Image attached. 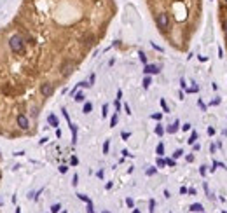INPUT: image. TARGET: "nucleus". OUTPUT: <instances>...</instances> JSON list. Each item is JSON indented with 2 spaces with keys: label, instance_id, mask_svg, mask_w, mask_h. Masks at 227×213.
I'll use <instances>...</instances> for the list:
<instances>
[{
  "label": "nucleus",
  "instance_id": "nucleus-1",
  "mask_svg": "<svg viewBox=\"0 0 227 213\" xmlns=\"http://www.w3.org/2000/svg\"><path fill=\"white\" fill-rule=\"evenodd\" d=\"M9 47H11L12 53L19 54V53L25 51V42H23V38L19 37V35H12V37L9 38Z\"/></svg>",
  "mask_w": 227,
  "mask_h": 213
},
{
  "label": "nucleus",
  "instance_id": "nucleus-2",
  "mask_svg": "<svg viewBox=\"0 0 227 213\" xmlns=\"http://www.w3.org/2000/svg\"><path fill=\"white\" fill-rule=\"evenodd\" d=\"M157 26L161 28V30H168L169 28V16H168L166 12H161L157 16Z\"/></svg>",
  "mask_w": 227,
  "mask_h": 213
},
{
  "label": "nucleus",
  "instance_id": "nucleus-3",
  "mask_svg": "<svg viewBox=\"0 0 227 213\" xmlns=\"http://www.w3.org/2000/svg\"><path fill=\"white\" fill-rule=\"evenodd\" d=\"M53 93H54L53 84L46 82V84H42V86H40V94H42L44 98H49V96H53Z\"/></svg>",
  "mask_w": 227,
  "mask_h": 213
},
{
  "label": "nucleus",
  "instance_id": "nucleus-4",
  "mask_svg": "<svg viewBox=\"0 0 227 213\" xmlns=\"http://www.w3.org/2000/svg\"><path fill=\"white\" fill-rule=\"evenodd\" d=\"M74 70H75V65H74L72 61H66L65 65L61 66V73H63V75H70Z\"/></svg>",
  "mask_w": 227,
  "mask_h": 213
},
{
  "label": "nucleus",
  "instance_id": "nucleus-5",
  "mask_svg": "<svg viewBox=\"0 0 227 213\" xmlns=\"http://www.w3.org/2000/svg\"><path fill=\"white\" fill-rule=\"evenodd\" d=\"M18 126L21 128V129H28L30 128V124H28V117L26 115H18Z\"/></svg>",
  "mask_w": 227,
  "mask_h": 213
},
{
  "label": "nucleus",
  "instance_id": "nucleus-6",
  "mask_svg": "<svg viewBox=\"0 0 227 213\" xmlns=\"http://www.w3.org/2000/svg\"><path fill=\"white\" fill-rule=\"evenodd\" d=\"M145 75H149V73H159V66L157 65H145Z\"/></svg>",
  "mask_w": 227,
  "mask_h": 213
},
{
  "label": "nucleus",
  "instance_id": "nucleus-7",
  "mask_svg": "<svg viewBox=\"0 0 227 213\" xmlns=\"http://www.w3.org/2000/svg\"><path fill=\"white\" fill-rule=\"evenodd\" d=\"M190 211L201 213V211H203V204H199V203H194V204H192V206H190Z\"/></svg>",
  "mask_w": 227,
  "mask_h": 213
},
{
  "label": "nucleus",
  "instance_id": "nucleus-8",
  "mask_svg": "<svg viewBox=\"0 0 227 213\" xmlns=\"http://www.w3.org/2000/svg\"><path fill=\"white\" fill-rule=\"evenodd\" d=\"M178 126H180V122H178V120H175L171 126H168V133H175L177 129H178Z\"/></svg>",
  "mask_w": 227,
  "mask_h": 213
},
{
  "label": "nucleus",
  "instance_id": "nucleus-9",
  "mask_svg": "<svg viewBox=\"0 0 227 213\" xmlns=\"http://www.w3.org/2000/svg\"><path fill=\"white\" fill-rule=\"evenodd\" d=\"M47 120H49V124H51V126H54V128L58 126V119H56V115H53V114H51V115L47 117Z\"/></svg>",
  "mask_w": 227,
  "mask_h": 213
},
{
  "label": "nucleus",
  "instance_id": "nucleus-10",
  "mask_svg": "<svg viewBox=\"0 0 227 213\" xmlns=\"http://www.w3.org/2000/svg\"><path fill=\"white\" fill-rule=\"evenodd\" d=\"M84 98H86L84 93H75L74 94V100H75V101H84Z\"/></svg>",
  "mask_w": 227,
  "mask_h": 213
},
{
  "label": "nucleus",
  "instance_id": "nucleus-11",
  "mask_svg": "<svg viewBox=\"0 0 227 213\" xmlns=\"http://www.w3.org/2000/svg\"><path fill=\"white\" fill-rule=\"evenodd\" d=\"M196 140H197V133L192 131V135H190V138L187 140V143H190V145H192V143H196Z\"/></svg>",
  "mask_w": 227,
  "mask_h": 213
},
{
  "label": "nucleus",
  "instance_id": "nucleus-12",
  "mask_svg": "<svg viewBox=\"0 0 227 213\" xmlns=\"http://www.w3.org/2000/svg\"><path fill=\"white\" fill-rule=\"evenodd\" d=\"M150 84H152V81H150V77H149V75H147L145 77V79H143V88H150Z\"/></svg>",
  "mask_w": 227,
  "mask_h": 213
},
{
  "label": "nucleus",
  "instance_id": "nucleus-13",
  "mask_svg": "<svg viewBox=\"0 0 227 213\" xmlns=\"http://www.w3.org/2000/svg\"><path fill=\"white\" fill-rule=\"evenodd\" d=\"M156 152H157V156H162V154H164V145H162V143H159V145H157Z\"/></svg>",
  "mask_w": 227,
  "mask_h": 213
},
{
  "label": "nucleus",
  "instance_id": "nucleus-14",
  "mask_svg": "<svg viewBox=\"0 0 227 213\" xmlns=\"http://www.w3.org/2000/svg\"><path fill=\"white\" fill-rule=\"evenodd\" d=\"M77 197H79L81 201H84V203H89V201H91V199H89V197H87L86 194H77Z\"/></svg>",
  "mask_w": 227,
  "mask_h": 213
},
{
  "label": "nucleus",
  "instance_id": "nucleus-15",
  "mask_svg": "<svg viewBox=\"0 0 227 213\" xmlns=\"http://www.w3.org/2000/svg\"><path fill=\"white\" fill-rule=\"evenodd\" d=\"M93 110V105L91 103H84V114H89Z\"/></svg>",
  "mask_w": 227,
  "mask_h": 213
},
{
  "label": "nucleus",
  "instance_id": "nucleus-16",
  "mask_svg": "<svg viewBox=\"0 0 227 213\" xmlns=\"http://www.w3.org/2000/svg\"><path fill=\"white\" fill-rule=\"evenodd\" d=\"M108 148H110V142L105 140V143H103V154H108Z\"/></svg>",
  "mask_w": 227,
  "mask_h": 213
},
{
  "label": "nucleus",
  "instance_id": "nucleus-17",
  "mask_svg": "<svg viewBox=\"0 0 227 213\" xmlns=\"http://www.w3.org/2000/svg\"><path fill=\"white\" fill-rule=\"evenodd\" d=\"M61 210V204H53V208H51V213H58Z\"/></svg>",
  "mask_w": 227,
  "mask_h": 213
},
{
  "label": "nucleus",
  "instance_id": "nucleus-18",
  "mask_svg": "<svg viewBox=\"0 0 227 213\" xmlns=\"http://www.w3.org/2000/svg\"><path fill=\"white\" fill-rule=\"evenodd\" d=\"M115 124H117V114L112 115V119H110V128H114Z\"/></svg>",
  "mask_w": 227,
  "mask_h": 213
},
{
  "label": "nucleus",
  "instance_id": "nucleus-19",
  "mask_svg": "<svg viewBox=\"0 0 227 213\" xmlns=\"http://www.w3.org/2000/svg\"><path fill=\"white\" fill-rule=\"evenodd\" d=\"M93 40H94V38H93V35H89V37H86V38H84V44H86V45H89V44H93Z\"/></svg>",
  "mask_w": 227,
  "mask_h": 213
},
{
  "label": "nucleus",
  "instance_id": "nucleus-20",
  "mask_svg": "<svg viewBox=\"0 0 227 213\" xmlns=\"http://www.w3.org/2000/svg\"><path fill=\"white\" fill-rule=\"evenodd\" d=\"M157 166H159V168H164V166H166V161H164V159H157Z\"/></svg>",
  "mask_w": 227,
  "mask_h": 213
},
{
  "label": "nucleus",
  "instance_id": "nucleus-21",
  "mask_svg": "<svg viewBox=\"0 0 227 213\" xmlns=\"http://www.w3.org/2000/svg\"><path fill=\"white\" fill-rule=\"evenodd\" d=\"M162 133H164V129H162V126H157V128H156V135H159V136H162Z\"/></svg>",
  "mask_w": 227,
  "mask_h": 213
},
{
  "label": "nucleus",
  "instance_id": "nucleus-22",
  "mask_svg": "<svg viewBox=\"0 0 227 213\" xmlns=\"http://www.w3.org/2000/svg\"><path fill=\"white\" fill-rule=\"evenodd\" d=\"M182 154H184V150H182V148H178V150H175V152H173V157L177 159V157H180Z\"/></svg>",
  "mask_w": 227,
  "mask_h": 213
},
{
  "label": "nucleus",
  "instance_id": "nucleus-23",
  "mask_svg": "<svg viewBox=\"0 0 227 213\" xmlns=\"http://www.w3.org/2000/svg\"><path fill=\"white\" fill-rule=\"evenodd\" d=\"M107 114H108V105H103V108H102V115H103V117H107Z\"/></svg>",
  "mask_w": 227,
  "mask_h": 213
},
{
  "label": "nucleus",
  "instance_id": "nucleus-24",
  "mask_svg": "<svg viewBox=\"0 0 227 213\" xmlns=\"http://www.w3.org/2000/svg\"><path fill=\"white\" fill-rule=\"evenodd\" d=\"M161 107H162V110H164V112H169V108H168V105H166V101H164V100H161Z\"/></svg>",
  "mask_w": 227,
  "mask_h": 213
},
{
  "label": "nucleus",
  "instance_id": "nucleus-25",
  "mask_svg": "<svg viewBox=\"0 0 227 213\" xmlns=\"http://www.w3.org/2000/svg\"><path fill=\"white\" fill-rule=\"evenodd\" d=\"M126 204H128L129 208H133V206H135V203H133V199H131V197H128V199H126Z\"/></svg>",
  "mask_w": 227,
  "mask_h": 213
},
{
  "label": "nucleus",
  "instance_id": "nucleus-26",
  "mask_svg": "<svg viewBox=\"0 0 227 213\" xmlns=\"http://www.w3.org/2000/svg\"><path fill=\"white\" fill-rule=\"evenodd\" d=\"M87 213H94V210H93V203H91V201L87 203Z\"/></svg>",
  "mask_w": 227,
  "mask_h": 213
},
{
  "label": "nucleus",
  "instance_id": "nucleus-27",
  "mask_svg": "<svg viewBox=\"0 0 227 213\" xmlns=\"http://www.w3.org/2000/svg\"><path fill=\"white\" fill-rule=\"evenodd\" d=\"M79 86H81V88H89V86H91V84H89V82H87V81H84V82H81V84H79Z\"/></svg>",
  "mask_w": 227,
  "mask_h": 213
},
{
  "label": "nucleus",
  "instance_id": "nucleus-28",
  "mask_svg": "<svg viewBox=\"0 0 227 213\" xmlns=\"http://www.w3.org/2000/svg\"><path fill=\"white\" fill-rule=\"evenodd\" d=\"M199 173H201L203 176L206 175V166H201V168H199Z\"/></svg>",
  "mask_w": 227,
  "mask_h": 213
},
{
  "label": "nucleus",
  "instance_id": "nucleus-29",
  "mask_svg": "<svg viewBox=\"0 0 227 213\" xmlns=\"http://www.w3.org/2000/svg\"><path fill=\"white\" fill-rule=\"evenodd\" d=\"M140 60L143 61V63H147V56H145V53H140Z\"/></svg>",
  "mask_w": 227,
  "mask_h": 213
},
{
  "label": "nucleus",
  "instance_id": "nucleus-30",
  "mask_svg": "<svg viewBox=\"0 0 227 213\" xmlns=\"http://www.w3.org/2000/svg\"><path fill=\"white\" fill-rule=\"evenodd\" d=\"M156 173V168H149L147 169V175H154Z\"/></svg>",
  "mask_w": 227,
  "mask_h": 213
},
{
  "label": "nucleus",
  "instance_id": "nucleus-31",
  "mask_svg": "<svg viewBox=\"0 0 227 213\" xmlns=\"http://www.w3.org/2000/svg\"><path fill=\"white\" fill-rule=\"evenodd\" d=\"M182 129H184V131H189V129H190V124H189V122H187V124H184V126H182Z\"/></svg>",
  "mask_w": 227,
  "mask_h": 213
},
{
  "label": "nucleus",
  "instance_id": "nucleus-32",
  "mask_svg": "<svg viewBox=\"0 0 227 213\" xmlns=\"http://www.w3.org/2000/svg\"><path fill=\"white\" fill-rule=\"evenodd\" d=\"M166 164L168 166H175V161L173 159H166Z\"/></svg>",
  "mask_w": 227,
  "mask_h": 213
},
{
  "label": "nucleus",
  "instance_id": "nucleus-33",
  "mask_svg": "<svg viewBox=\"0 0 227 213\" xmlns=\"http://www.w3.org/2000/svg\"><path fill=\"white\" fill-rule=\"evenodd\" d=\"M77 182H79V176L74 175V178H72V183H74V185H77Z\"/></svg>",
  "mask_w": 227,
  "mask_h": 213
},
{
  "label": "nucleus",
  "instance_id": "nucleus-34",
  "mask_svg": "<svg viewBox=\"0 0 227 213\" xmlns=\"http://www.w3.org/2000/svg\"><path fill=\"white\" fill-rule=\"evenodd\" d=\"M154 206H156V203H154V201H150V204H149V208H150V210H149V211H154Z\"/></svg>",
  "mask_w": 227,
  "mask_h": 213
},
{
  "label": "nucleus",
  "instance_id": "nucleus-35",
  "mask_svg": "<svg viewBox=\"0 0 227 213\" xmlns=\"http://www.w3.org/2000/svg\"><path fill=\"white\" fill-rule=\"evenodd\" d=\"M161 117H162V115H161V114H154V115H152V119H157V120L161 119Z\"/></svg>",
  "mask_w": 227,
  "mask_h": 213
},
{
  "label": "nucleus",
  "instance_id": "nucleus-36",
  "mask_svg": "<svg viewBox=\"0 0 227 213\" xmlns=\"http://www.w3.org/2000/svg\"><path fill=\"white\" fill-rule=\"evenodd\" d=\"M121 136H122V138H124V140H126V138H129V133H128V131H124V133H122V135H121Z\"/></svg>",
  "mask_w": 227,
  "mask_h": 213
},
{
  "label": "nucleus",
  "instance_id": "nucleus-37",
  "mask_svg": "<svg viewBox=\"0 0 227 213\" xmlns=\"http://www.w3.org/2000/svg\"><path fill=\"white\" fill-rule=\"evenodd\" d=\"M70 163H72V164H74V166H75V164H77V163H79V161H77V157H72V159H70Z\"/></svg>",
  "mask_w": 227,
  "mask_h": 213
},
{
  "label": "nucleus",
  "instance_id": "nucleus-38",
  "mask_svg": "<svg viewBox=\"0 0 227 213\" xmlns=\"http://www.w3.org/2000/svg\"><path fill=\"white\" fill-rule=\"evenodd\" d=\"M66 169H68L66 166H60V171H61V173H66Z\"/></svg>",
  "mask_w": 227,
  "mask_h": 213
},
{
  "label": "nucleus",
  "instance_id": "nucleus-39",
  "mask_svg": "<svg viewBox=\"0 0 227 213\" xmlns=\"http://www.w3.org/2000/svg\"><path fill=\"white\" fill-rule=\"evenodd\" d=\"M124 110H126V114H131V108L128 107V105H124Z\"/></svg>",
  "mask_w": 227,
  "mask_h": 213
},
{
  "label": "nucleus",
  "instance_id": "nucleus-40",
  "mask_svg": "<svg viewBox=\"0 0 227 213\" xmlns=\"http://www.w3.org/2000/svg\"><path fill=\"white\" fill-rule=\"evenodd\" d=\"M224 33H225V37H227V21L224 23Z\"/></svg>",
  "mask_w": 227,
  "mask_h": 213
},
{
  "label": "nucleus",
  "instance_id": "nucleus-41",
  "mask_svg": "<svg viewBox=\"0 0 227 213\" xmlns=\"http://www.w3.org/2000/svg\"><path fill=\"white\" fill-rule=\"evenodd\" d=\"M133 213H140V210H133Z\"/></svg>",
  "mask_w": 227,
  "mask_h": 213
},
{
  "label": "nucleus",
  "instance_id": "nucleus-42",
  "mask_svg": "<svg viewBox=\"0 0 227 213\" xmlns=\"http://www.w3.org/2000/svg\"><path fill=\"white\" fill-rule=\"evenodd\" d=\"M16 213H21V210H19V208H18V210H16Z\"/></svg>",
  "mask_w": 227,
  "mask_h": 213
},
{
  "label": "nucleus",
  "instance_id": "nucleus-43",
  "mask_svg": "<svg viewBox=\"0 0 227 213\" xmlns=\"http://www.w3.org/2000/svg\"><path fill=\"white\" fill-rule=\"evenodd\" d=\"M103 213H110V211H103Z\"/></svg>",
  "mask_w": 227,
  "mask_h": 213
},
{
  "label": "nucleus",
  "instance_id": "nucleus-44",
  "mask_svg": "<svg viewBox=\"0 0 227 213\" xmlns=\"http://www.w3.org/2000/svg\"><path fill=\"white\" fill-rule=\"evenodd\" d=\"M224 213H227V211H224Z\"/></svg>",
  "mask_w": 227,
  "mask_h": 213
}]
</instances>
